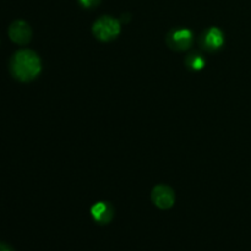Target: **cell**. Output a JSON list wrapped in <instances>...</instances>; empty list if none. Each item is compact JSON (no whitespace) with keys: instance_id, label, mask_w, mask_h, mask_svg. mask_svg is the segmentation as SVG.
<instances>
[{"instance_id":"9c48e42d","label":"cell","mask_w":251,"mask_h":251,"mask_svg":"<svg viewBox=\"0 0 251 251\" xmlns=\"http://www.w3.org/2000/svg\"><path fill=\"white\" fill-rule=\"evenodd\" d=\"M81 4L83 5V6L86 7H93L96 6V5L100 4V0H80Z\"/></svg>"},{"instance_id":"5b68a950","label":"cell","mask_w":251,"mask_h":251,"mask_svg":"<svg viewBox=\"0 0 251 251\" xmlns=\"http://www.w3.org/2000/svg\"><path fill=\"white\" fill-rule=\"evenodd\" d=\"M168 42L173 48L178 49V50H185L190 47L191 42H193V36L189 29H179V31H174L169 36Z\"/></svg>"},{"instance_id":"8992f818","label":"cell","mask_w":251,"mask_h":251,"mask_svg":"<svg viewBox=\"0 0 251 251\" xmlns=\"http://www.w3.org/2000/svg\"><path fill=\"white\" fill-rule=\"evenodd\" d=\"M91 213H92L95 221L98 223H108L113 217V210L108 203L105 202H98L91 208Z\"/></svg>"},{"instance_id":"30bf717a","label":"cell","mask_w":251,"mask_h":251,"mask_svg":"<svg viewBox=\"0 0 251 251\" xmlns=\"http://www.w3.org/2000/svg\"><path fill=\"white\" fill-rule=\"evenodd\" d=\"M0 251H14L7 244H4V243H0Z\"/></svg>"},{"instance_id":"52a82bcc","label":"cell","mask_w":251,"mask_h":251,"mask_svg":"<svg viewBox=\"0 0 251 251\" xmlns=\"http://www.w3.org/2000/svg\"><path fill=\"white\" fill-rule=\"evenodd\" d=\"M205 42L207 48L218 49L223 44V34L218 28H211L205 37Z\"/></svg>"},{"instance_id":"ba28073f","label":"cell","mask_w":251,"mask_h":251,"mask_svg":"<svg viewBox=\"0 0 251 251\" xmlns=\"http://www.w3.org/2000/svg\"><path fill=\"white\" fill-rule=\"evenodd\" d=\"M188 64L194 70H200L205 66V60L200 55H190V58L188 59Z\"/></svg>"},{"instance_id":"7a4b0ae2","label":"cell","mask_w":251,"mask_h":251,"mask_svg":"<svg viewBox=\"0 0 251 251\" xmlns=\"http://www.w3.org/2000/svg\"><path fill=\"white\" fill-rule=\"evenodd\" d=\"M120 32V24L118 20L110 16H103L93 25V33L100 41L114 39Z\"/></svg>"},{"instance_id":"277c9868","label":"cell","mask_w":251,"mask_h":251,"mask_svg":"<svg viewBox=\"0 0 251 251\" xmlns=\"http://www.w3.org/2000/svg\"><path fill=\"white\" fill-rule=\"evenodd\" d=\"M152 200L157 207L162 210L171 208L174 203V193L169 186L158 185L152 191Z\"/></svg>"},{"instance_id":"3957f363","label":"cell","mask_w":251,"mask_h":251,"mask_svg":"<svg viewBox=\"0 0 251 251\" xmlns=\"http://www.w3.org/2000/svg\"><path fill=\"white\" fill-rule=\"evenodd\" d=\"M9 36L11 41H14L17 44H26L28 43L32 37L31 27L28 24L21 20L12 22L9 28Z\"/></svg>"},{"instance_id":"6da1fadb","label":"cell","mask_w":251,"mask_h":251,"mask_svg":"<svg viewBox=\"0 0 251 251\" xmlns=\"http://www.w3.org/2000/svg\"><path fill=\"white\" fill-rule=\"evenodd\" d=\"M41 71V60L38 55L32 50L17 51L11 60V73L17 80L31 81Z\"/></svg>"}]
</instances>
